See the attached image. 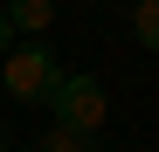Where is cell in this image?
I'll use <instances>...</instances> for the list:
<instances>
[{"label":"cell","mask_w":159,"mask_h":152,"mask_svg":"<svg viewBox=\"0 0 159 152\" xmlns=\"http://www.w3.org/2000/svg\"><path fill=\"white\" fill-rule=\"evenodd\" d=\"M48 104V124H62V132H83V138H104V118H111V97L90 69H62L56 90L42 97Z\"/></svg>","instance_id":"1"},{"label":"cell","mask_w":159,"mask_h":152,"mask_svg":"<svg viewBox=\"0 0 159 152\" xmlns=\"http://www.w3.org/2000/svg\"><path fill=\"white\" fill-rule=\"evenodd\" d=\"M56 76H62V62H56L48 42H21V48L0 56V83H7L14 104H42V97L56 90Z\"/></svg>","instance_id":"2"},{"label":"cell","mask_w":159,"mask_h":152,"mask_svg":"<svg viewBox=\"0 0 159 152\" xmlns=\"http://www.w3.org/2000/svg\"><path fill=\"white\" fill-rule=\"evenodd\" d=\"M7 28L14 35H48V21H56V0H7Z\"/></svg>","instance_id":"3"},{"label":"cell","mask_w":159,"mask_h":152,"mask_svg":"<svg viewBox=\"0 0 159 152\" xmlns=\"http://www.w3.org/2000/svg\"><path fill=\"white\" fill-rule=\"evenodd\" d=\"M131 42L145 56H159V0H131Z\"/></svg>","instance_id":"4"},{"label":"cell","mask_w":159,"mask_h":152,"mask_svg":"<svg viewBox=\"0 0 159 152\" xmlns=\"http://www.w3.org/2000/svg\"><path fill=\"white\" fill-rule=\"evenodd\" d=\"M97 138H83V132H62V124H48V132L35 138V152H90Z\"/></svg>","instance_id":"5"},{"label":"cell","mask_w":159,"mask_h":152,"mask_svg":"<svg viewBox=\"0 0 159 152\" xmlns=\"http://www.w3.org/2000/svg\"><path fill=\"white\" fill-rule=\"evenodd\" d=\"M7 48H14V28H7V14H0V56H7Z\"/></svg>","instance_id":"6"},{"label":"cell","mask_w":159,"mask_h":152,"mask_svg":"<svg viewBox=\"0 0 159 152\" xmlns=\"http://www.w3.org/2000/svg\"><path fill=\"white\" fill-rule=\"evenodd\" d=\"M0 152H7V132H0Z\"/></svg>","instance_id":"7"},{"label":"cell","mask_w":159,"mask_h":152,"mask_svg":"<svg viewBox=\"0 0 159 152\" xmlns=\"http://www.w3.org/2000/svg\"><path fill=\"white\" fill-rule=\"evenodd\" d=\"M90 152H97V145H90Z\"/></svg>","instance_id":"8"}]
</instances>
